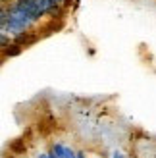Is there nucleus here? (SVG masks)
Masks as SVG:
<instances>
[{
    "instance_id": "7ed1b4c3",
    "label": "nucleus",
    "mask_w": 156,
    "mask_h": 158,
    "mask_svg": "<svg viewBox=\"0 0 156 158\" xmlns=\"http://www.w3.org/2000/svg\"><path fill=\"white\" fill-rule=\"evenodd\" d=\"M4 21H6V6L0 2V25H4Z\"/></svg>"
},
{
    "instance_id": "423d86ee",
    "label": "nucleus",
    "mask_w": 156,
    "mask_h": 158,
    "mask_svg": "<svg viewBox=\"0 0 156 158\" xmlns=\"http://www.w3.org/2000/svg\"><path fill=\"white\" fill-rule=\"evenodd\" d=\"M75 158H85V152L83 151H75Z\"/></svg>"
},
{
    "instance_id": "6e6552de",
    "label": "nucleus",
    "mask_w": 156,
    "mask_h": 158,
    "mask_svg": "<svg viewBox=\"0 0 156 158\" xmlns=\"http://www.w3.org/2000/svg\"><path fill=\"white\" fill-rule=\"evenodd\" d=\"M0 60H4V58H2V54H0Z\"/></svg>"
},
{
    "instance_id": "39448f33",
    "label": "nucleus",
    "mask_w": 156,
    "mask_h": 158,
    "mask_svg": "<svg viewBox=\"0 0 156 158\" xmlns=\"http://www.w3.org/2000/svg\"><path fill=\"white\" fill-rule=\"evenodd\" d=\"M54 2H58L60 6H64V8H66V6L69 4V0H54Z\"/></svg>"
},
{
    "instance_id": "f03ea898",
    "label": "nucleus",
    "mask_w": 156,
    "mask_h": 158,
    "mask_svg": "<svg viewBox=\"0 0 156 158\" xmlns=\"http://www.w3.org/2000/svg\"><path fill=\"white\" fill-rule=\"evenodd\" d=\"M64 147H66L64 143H58V141H56V143L50 147V152L56 156V158H64Z\"/></svg>"
},
{
    "instance_id": "20e7f679",
    "label": "nucleus",
    "mask_w": 156,
    "mask_h": 158,
    "mask_svg": "<svg viewBox=\"0 0 156 158\" xmlns=\"http://www.w3.org/2000/svg\"><path fill=\"white\" fill-rule=\"evenodd\" d=\"M112 158H125V154L120 152V151H114V152H112Z\"/></svg>"
},
{
    "instance_id": "0eeeda50",
    "label": "nucleus",
    "mask_w": 156,
    "mask_h": 158,
    "mask_svg": "<svg viewBox=\"0 0 156 158\" xmlns=\"http://www.w3.org/2000/svg\"><path fill=\"white\" fill-rule=\"evenodd\" d=\"M0 2H2V4H6V2H8V0H0Z\"/></svg>"
},
{
    "instance_id": "f257e3e1",
    "label": "nucleus",
    "mask_w": 156,
    "mask_h": 158,
    "mask_svg": "<svg viewBox=\"0 0 156 158\" xmlns=\"http://www.w3.org/2000/svg\"><path fill=\"white\" fill-rule=\"evenodd\" d=\"M39 10H41L46 18H50V19H56V18H62L64 15V10L66 8L64 6H60L58 2H54V0H31Z\"/></svg>"
}]
</instances>
